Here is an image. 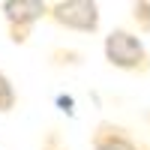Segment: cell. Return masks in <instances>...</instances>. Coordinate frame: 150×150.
I'll use <instances>...</instances> for the list:
<instances>
[{"instance_id":"5b68a950","label":"cell","mask_w":150,"mask_h":150,"mask_svg":"<svg viewBox=\"0 0 150 150\" xmlns=\"http://www.w3.org/2000/svg\"><path fill=\"white\" fill-rule=\"evenodd\" d=\"M12 108H15V87L0 72V111H12Z\"/></svg>"},{"instance_id":"6da1fadb","label":"cell","mask_w":150,"mask_h":150,"mask_svg":"<svg viewBox=\"0 0 150 150\" xmlns=\"http://www.w3.org/2000/svg\"><path fill=\"white\" fill-rule=\"evenodd\" d=\"M105 57L117 69H132V72L147 69V51H144L141 39L129 30H114L111 36H105Z\"/></svg>"},{"instance_id":"8992f818","label":"cell","mask_w":150,"mask_h":150,"mask_svg":"<svg viewBox=\"0 0 150 150\" xmlns=\"http://www.w3.org/2000/svg\"><path fill=\"white\" fill-rule=\"evenodd\" d=\"M132 12H135V21H141V27L150 30V3H135Z\"/></svg>"},{"instance_id":"277c9868","label":"cell","mask_w":150,"mask_h":150,"mask_svg":"<svg viewBox=\"0 0 150 150\" xmlns=\"http://www.w3.org/2000/svg\"><path fill=\"white\" fill-rule=\"evenodd\" d=\"M93 150H138L126 129L114 126V123H99L93 132Z\"/></svg>"},{"instance_id":"7a4b0ae2","label":"cell","mask_w":150,"mask_h":150,"mask_svg":"<svg viewBox=\"0 0 150 150\" xmlns=\"http://www.w3.org/2000/svg\"><path fill=\"white\" fill-rule=\"evenodd\" d=\"M48 15L60 27L81 30V33H90L99 27V6L90 3V0H60V3L48 6Z\"/></svg>"},{"instance_id":"3957f363","label":"cell","mask_w":150,"mask_h":150,"mask_svg":"<svg viewBox=\"0 0 150 150\" xmlns=\"http://www.w3.org/2000/svg\"><path fill=\"white\" fill-rule=\"evenodd\" d=\"M3 15L9 21V33L15 42H24L27 39V30L36 18L48 15V3L42 0H6L3 3Z\"/></svg>"}]
</instances>
